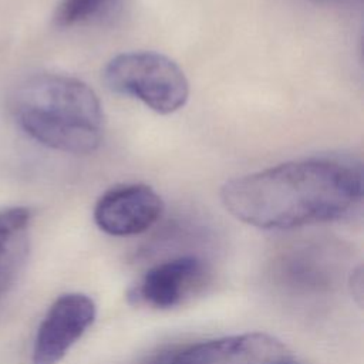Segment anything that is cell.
Masks as SVG:
<instances>
[{"mask_svg": "<svg viewBox=\"0 0 364 364\" xmlns=\"http://www.w3.org/2000/svg\"><path fill=\"white\" fill-rule=\"evenodd\" d=\"M97 317L94 300L78 291L54 300L41 320L33 344V364H58Z\"/></svg>", "mask_w": 364, "mask_h": 364, "instance_id": "cell-5", "label": "cell"}, {"mask_svg": "<svg viewBox=\"0 0 364 364\" xmlns=\"http://www.w3.org/2000/svg\"><path fill=\"white\" fill-rule=\"evenodd\" d=\"M363 198L360 168L327 158L286 162L228 181L225 209L260 229H293L341 219Z\"/></svg>", "mask_w": 364, "mask_h": 364, "instance_id": "cell-1", "label": "cell"}, {"mask_svg": "<svg viewBox=\"0 0 364 364\" xmlns=\"http://www.w3.org/2000/svg\"><path fill=\"white\" fill-rule=\"evenodd\" d=\"M104 81L111 91L135 98L162 115L176 112L189 98V82L181 67L155 51L115 55L104 68Z\"/></svg>", "mask_w": 364, "mask_h": 364, "instance_id": "cell-3", "label": "cell"}, {"mask_svg": "<svg viewBox=\"0 0 364 364\" xmlns=\"http://www.w3.org/2000/svg\"><path fill=\"white\" fill-rule=\"evenodd\" d=\"M316 1H326V3H330V1H337V0H316Z\"/></svg>", "mask_w": 364, "mask_h": 364, "instance_id": "cell-12", "label": "cell"}, {"mask_svg": "<svg viewBox=\"0 0 364 364\" xmlns=\"http://www.w3.org/2000/svg\"><path fill=\"white\" fill-rule=\"evenodd\" d=\"M31 212L24 206L0 210V296L26 264L30 250Z\"/></svg>", "mask_w": 364, "mask_h": 364, "instance_id": "cell-8", "label": "cell"}, {"mask_svg": "<svg viewBox=\"0 0 364 364\" xmlns=\"http://www.w3.org/2000/svg\"><path fill=\"white\" fill-rule=\"evenodd\" d=\"M164 212L161 196L148 185L125 183L97 200L94 220L111 236H134L154 226Z\"/></svg>", "mask_w": 364, "mask_h": 364, "instance_id": "cell-6", "label": "cell"}, {"mask_svg": "<svg viewBox=\"0 0 364 364\" xmlns=\"http://www.w3.org/2000/svg\"><path fill=\"white\" fill-rule=\"evenodd\" d=\"M11 109L20 128L47 148L80 155L94 152L101 144V102L78 78L34 74L17 87Z\"/></svg>", "mask_w": 364, "mask_h": 364, "instance_id": "cell-2", "label": "cell"}, {"mask_svg": "<svg viewBox=\"0 0 364 364\" xmlns=\"http://www.w3.org/2000/svg\"><path fill=\"white\" fill-rule=\"evenodd\" d=\"M206 266L196 256H178L151 267L136 286V297L149 307L166 310L182 304L203 283Z\"/></svg>", "mask_w": 364, "mask_h": 364, "instance_id": "cell-7", "label": "cell"}, {"mask_svg": "<svg viewBox=\"0 0 364 364\" xmlns=\"http://www.w3.org/2000/svg\"><path fill=\"white\" fill-rule=\"evenodd\" d=\"M155 364H303L279 338L259 331L191 344Z\"/></svg>", "mask_w": 364, "mask_h": 364, "instance_id": "cell-4", "label": "cell"}, {"mask_svg": "<svg viewBox=\"0 0 364 364\" xmlns=\"http://www.w3.org/2000/svg\"><path fill=\"white\" fill-rule=\"evenodd\" d=\"M350 287H351V293L353 296L357 297L358 304H361V299H363V270L361 266H358L357 269H354L350 274Z\"/></svg>", "mask_w": 364, "mask_h": 364, "instance_id": "cell-11", "label": "cell"}, {"mask_svg": "<svg viewBox=\"0 0 364 364\" xmlns=\"http://www.w3.org/2000/svg\"><path fill=\"white\" fill-rule=\"evenodd\" d=\"M328 249L307 246L294 250L283 264L284 276L293 286L303 289H321L328 286L334 273Z\"/></svg>", "mask_w": 364, "mask_h": 364, "instance_id": "cell-9", "label": "cell"}, {"mask_svg": "<svg viewBox=\"0 0 364 364\" xmlns=\"http://www.w3.org/2000/svg\"><path fill=\"white\" fill-rule=\"evenodd\" d=\"M122 0H61L54 13V23L67 28L101 21L117 11Z\"/></svg>", "mask_w": 364, "mask_h": 364, "instance_id": "cell-10", "label": "cell"}]
</instances>
